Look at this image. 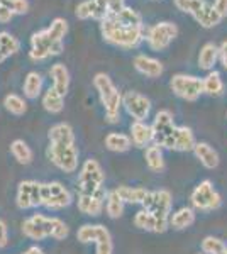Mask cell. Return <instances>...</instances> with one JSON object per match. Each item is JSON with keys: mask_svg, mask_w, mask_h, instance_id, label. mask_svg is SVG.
Segmentation results:
<instances>
[{"mask_svg": "<svg viewBox=\"0 0 227 254\" xmlns=\"http://www.w3.org/2000/svg\"><path fill=\"white\" fill-rule=\"evenodd\" d=\"M48 32H49V34H51L55 39L63 41V39H65V36H67V32H68V22H67L65 19H61V17H56V19L51 22V26L48 27Z\"/></svg>", "mask_w": 227, "mask_h": 254, "instance_id": "obj_40", "label": "cell"}, {"mask_svg": "<svg viewBox=\"0 0 227 254\" xmlns=\"http://www.w3.org/2000/svg\"><path fill=\"white\" fill-rule=\"evenodd\" d=\"M104 182H105V173L100 163L93 158L86 159L80 168V173H78L76 193L78 195L98 193V191L105 190Z\"/></svg>", "mask_w": 227, "mask_h": 254, "instance_id": "obj_5", "label": "cell"}, {"mask_svg": "<svg viewBox=\"0 0 227 254\" xmlns=\"http://www.w3.org/2000/svg\"><path fill=\"white\" fill-rule=\"evenodd\" d=\"M219 61H221L224 69H227V41H224V43L219 46Z\"/></svg>", "mask_w": 227, "mask_h": 254, "instance_id": "obj_45", "label": "cell"}, {"mask_svg": "<svg viewBox=\"0 0 227 254\" xmlns=\"http://www.w3.org/2000/svg\"><path fill=\"white\" fill-rule=\"evenodd\" d=\"M22 234L32 241H44L48 237L63 241L70 236V227L60 217L34 214L22 222Z\"/></svg>", "mask_w": 227, "mask_h": 254, "instance_id": "obj_2", "label": "cell"}, {"mask_svg": "<svg viewBox=\"0 0 227 254\" xmlns=\"http://www.w3.org/2000/svg\"><path fill=\"white\" fill-rule=\"evenodd\" d=\"M197 214L195 208L192 207H180L178 210L171 212L170 219H168V225L175 231H185V229L192 227L195 224Z\"/></svg>", "mask_w": 227, "mask_h": 254, "instance_id": "obj_21", "label": "cell"}, {"mask_svg": "<svg viewBox=\"0 0 227 254\" xmlns=\"http://www.w3.org/2000/svg\"><path fill=\"white\" fill-rule=\"evenodd\" d=\"M144 161L152 173H161L164 170V156L163 149L156 144H151L144 149Z\"/></svg>", "mask_w": 227, "mask_h": 254, "instance_id": "obj_27", "label": "cell"}, {"mask_svg": "<svg viewBox=\"0 0 227 254\" xmlns=\"http://www.w3.org/2000/svg\"><path fill=\"white\" fill-rule=\"evenodd\" d=\"M97 2L102 3V5L109 10V14L110 12H117L119 9L124 7V0H97Z\"/></svg>", "mask_w": 227, "mask_h": 254, "instance_id": "obj_42", "label": "cell"}, {"mask_svg": "<svg viewBox=\"0 0 227 254\" xmlns=\"http://www.w3.org/2000/svg\"><path fill=\"white\" fill-rule=\"evenodd\" d=\"M49 146L48 158L63 173H75L78 170V147L75 142V130L67 122L55 124L48 132Z\"/></svg>", "mask_w": 227, "mask_h": 254, "instance_id": "obj_1", "label": "cell"}, {"mask_svg": "<svg viewBox=\"0 0 227 254\" xmlns=\"http://www.w3.org/2000/svg\"><path fill=\"white\" fill-rule=\"evenodd\" d=\"M110 15L112 19L117 20L119 24H122V26H131V27H143V17L141 14H139L138 10H134L133 7H127L124 5L122 9H119L117 12H110Z\"/></svg>", "mask_w": 227, "mask_h": 254, "instance_id": "obj_25", "label": "cell"}, {"mask_svg": "<svg viewBox=\"0 0 227 254\" xmlns=\"http://www.w3.org/2000/svg\"><path fill=\"white\" fill-rule=\"evenodd\" d=\"M7 58H9V55H7V53H5V51H3V48H2V46H0V64H2V63H3V61H5Z\"/></svg>", "mask_w": 227, "mask_h": 254, "instance_id": "obj_48", "label": "cell"}, {"mask_svg": "<svg viewBox=\"0 0 227 254\" xmlns=\"http://www.w3.org/2000/svg\"><path fill=\"white\" fill-rule=\"evenodd\" d=\"M133 146L136 147H144L154 144V134H152V127L148 122L143 121H133L131 124V134H129Z\"/></svg>", "mask_w": 227, "mask_h": 254, "instance_id": "obj_18", "label": "cell"}, {"mask_svg": "<svg viewBox=\"0 0 227 254\" xmlns=\"http://www.w3.org/2000/svg\"><path fill=\"white\" fill-rule=\"evenodd\" d=\"M202 87H204V93L209 97H221L224 93V81H222L221 73L212 69L207 73L205 78H202Z\"/></svg>", "mask_w": 227, "mask_h": 254, "instance_id": "obj_28", "label": "cell"}, {"mask_svg": "<svg viewBox=\"0 0 227 254\" xmlns=\"http://www.w3.org/2000/svg\"><path fill=\"white\" fill-rule=\"evenodd\" d=\"M199 254H200V253H199ZM202 254H204V253H202Z\"/></svg>", "mask_w": 227, "mask_h": 254, "instance_id": "obj_51", "label": "cell"}, {"mask_svg": "<svg viewBox=\"0 0 227 254\" xmlns=\"http://www.w3.org/2000/svg\"><path fill=\"white\" fill-rule=\"evenodd\" d=\"M144 210L151 212L159 219L168 220L171 215V207H173V196L168 190H154L150 191L148 196L144 198L143 205Z\"/></svg>", "mask_w": 227, "mask_h": 254, "instance_id": "obj_14", "label": "cell"}, {"mask_svg": "<svg viewBox=\"0 0 227 254\" xmlns=\"http://www.w3.org/2000/svg\"><path fill=\"white\" fill-rule=\"evenodd\" d=\"M109 14V10L105 9L102 3H98L97 0H83L76 5L75 15L80 20L86 19H97V20H104Z\"/></svg>", "mask_w": 227, "mask_h": 254, "instance_id": "obj_20", "label": "cell"}, {"mask_svg": "<svg viewBox=\"0 0 227 254\" xmlns=\"http://www.w3.org/2000/svg\"><path fill=\"white\" fill-rule=\"evenodd\" d=\"M170 88L176 97L183 98L187 102H195L199 100L200 95H204L202 78L193 75H185V73H178V75L171 76Z\"/></svg>", "mask_w": 227, "mask_h": 254, "instance_id": "obj_11", "label": "cell"}, {"mask_svg": "<svg viewBox=\"0 0 227 254\" xmlns=\"http://www.w3.org/2000/svg\"><path fill=\"white\" fill-rule=\"evenodd\" d=\"M41 200H43V183L36 182V180H24L19 183L15 203L20 210H31V208L41 207Z\"/></svg>", "mask_w": 227, "mask_h": 254, "instance_id": "obj_13", "label": "cell"}, {"mask_svg": "<svg viewBox=\"0 0 227 254\" xmlns=\"http://www.w3.org/2000/svg\"><path fill=\"white\" fill-rule=\"evenodd\" d=\"M73 195L61 182H48L43 183V200L41 207L48 210H63L72 205Z\"/></svg>", "mask_w": 227, "mask_h": 254, "instance_id": "obj_10", "label": "cell"}, {"mask_svg": "<svg viewBox=\"0 0 227 254\" xmlns=\"http://www.w3.org/2000/svg\"><path fill=\"white\" fill-rule=\"evenodd\" d=\"M93 87L98 92L100 102L104 105L105 119L110 124H117L121 121V109H122V93L114 85L112 78L105 73H97L93 76Z\"/></svg>", "mask_w": 227, "mask_h": 254, "instance_id": "obj_4", "label": "cell"}, {"mask_svg": "<svg viewBox=\"0 0 227 254\" xmlns=\"http://www.w3.org/2000/svg\"><path fill=\"white\" fill-rule=\"evenodd\" d=\"M12 17H14V12H12L9 7L0 5V22H9Z\"/></svg>", "mask_w": 227, "mask_h": 254, "instance_id": "obj_46", "label": "cell"}, {"mask_svg": "<svg viewBox=\"0 0 227 254\" xmlns=\"http://www.w3.org/2000/svg\"><path fill=\"white\" fill-rule=\"evenodd\" d=\"M221 254H227V248H226V249H224V251H222Z\"/></svg>", "mask_w": 227, "mask_h": 254, "instance_id": "obj_50", "label": "cell"}, {"mask_svg": "<svg viewBox=\"0 0 227 254\" xmlns=\"http://www.w3.org/2000/svg\"><path fill=\"white\" fill-rule=\"evenodd\" d=\"M0 46L3 48V51L7 55L12 56L20 49V43L12 34H9V32H0Z\"/></svg>", "mask_w": 227, "mask_h": 254, "instance_id": "obj_39", "label": "cell"}, {"mask_svg": "<svg viewBox=\"0 0 227 254\" xmlns=\"http://www.w3.org/2000/svg\"><path fill=\"white\" fill-rule=\"evenodd\" d=\"M200 248H202V253L204 254H221L227 248V244L221 239V237L207 236V237H204Z\"/></svg>", "mask_w": 227, "mask_h": 254, "instance_id": "obj_37", "label": "cell"}, {"mask_svg": "<svg viewBox=\"0 0 227 254\" xmlns=\"http://www.w3.org/2000/svg\"><path fill=\"white\" fill-rule=\"evenodd\" d=\"M5 7H9V9L15 14H27L29 12V2L27 0H7L5 2Z\"/></svg>", "mask_w": 227, "mask_h": 254, "instance_id": "obj_41", "label": "cell"}, {"mask_svg": "<svg viewBox=\"0 0 227 254\" xmlns=\"http://www.w3.org/2000/svg\"><path fill=\"white\" fill-rule=\"evenodd\" d=\"M175 7L185 14H190L193 19L199 15V12L202 10V7L205 5V0H173Z\"/></svg>", "mask_w": 227, "mask_h": 254, "instance_id": "obj_38", "label": "cell"}, {"mask_svg": "<svg viewBox=\"0 0 227 254\" xmlns=\"http://www.w3.org/2000/svg\"><path fill=\"white\" fill-rule=\"evenodd\" d=\"M124 208H126V203L122 202V198L117 195L115 190H110L109 195H107L105 200V212L110 219H119V217L124 215Z\"/></svg>", "mask_w": 227, "mask_h": 254, "instance_id": "obj_35", "label": "cell"}, {"mask_svg": "<svg viewBox=\"0 0 227 254\" xmlns=\"http://www.w3.org/2000/svg\"><path fill=\"white\" fill-rule=\"evenodd\" d=\"M197 22L200 24L202 27H205V29H210V27H216L221 24L222 17L219 15V12L214 9L212 3L205 2V5L202 7V10L199 12V15L195 17Z\"/></svg>", "mask_w": 227, "mask_h": 254, "instance_id": "obj_34", "label": "cell"}, {"mask_svg": "<svg viewBox=\"0 0 227 254\" xmlns=\"http://www.w3.org/2000/svg\"><path fill=\"white\" fill-rule=\"evenodd\" d=\"M9 244V229H7V224L0 219V249L7 248Z\"/></svg>", "mask_w": 227, "mask_h": 254, "instance_id": "obj_43", "label": "cell"}, {"mask_svg": "<svg viewBox=\"0 0 227 254\" xmlns=\"http://www.w3.org/2000/svg\"><path fill=\"white\" fill-rule=\"evenodd\" d=\"M5 2L7 0H0V5H5Z\"/></svg>", "mask_w": 227, "mask_h": 254, "instance_id": "obj_49", "label": "cell"}, {"mask_svg": "<svg viewBox=\"0 0 227 254\" xmlns=\"http://www.w3.org/2000/svg\"><path fill=\"white\" fill-rule=\"evenodd\" d=\"M3 107L12 116H24L27 112V102L17 93H9L3 98Z\"/></svg>", "mask_w": 227, "mask_h": 254, "instance_id": "obj_36", "label": "cell"}, {"mask_svg": "<svg viewBox=\"0 0 227 254\" xmlns=\"http://www.w3.org/2000/svg\"><path fill=\"white\" fill-rule=\"evenodd\" d=\"M193 154L200 161V165L207 168V170H216L219 163H221L219 153L209 142H197L195 147H193Z\"/></svg>", "mask_w": 227, "mask_h": 254, "instance_id": "obj_22", "label": "cell"}, {"mask_svg": "<svg viewBox=\"0 0 227 254\" xmlns=\"http://www.w3.org/2000/svg\"><path fill=\"white\" fill-rule=\"evenodd\" d=\"M152 134H154V144L161 149H171L175 151V136H176V126L175 119L170 110H159L152 121Z\"/></svg>", "mask_w": 227, "mask_h": 254, "instance_id": "obj_8", "label": "cell"}, {"mask_svg": "<svg viewBox=\"0 0 227 254\" xmlns=\"http://www.w3.org/2000/svg\"><path fill=\"white\" fill-rule=\"evenodd\" d=\"M65 49L63 41L55 39L48 32V29L34 32L31 36V51H29V58L32 61H44L51 56L61 55Z\"/></svg>", "mask_w": 227, "mask_h": 254, "instance_id": "obj_7", "label": "cell"}, {"mask_svg": "<svg viewBox=\"0 0 227 254\" xmlns=\"http://www.w3.org/2000/svg\"><path fill=\"white\" fill-rule=\"evenodd\" d=\"M136 71H139L141 75L148 76V78H158V76L163 75L164 66L159 60L151 58V56L146 55H138L133 61Z\"/></svg>", "mask_w": 227, "mask_h": 254, "instance_id": "obj_19", "label": "cell"}, {"mask_svg": "<svg viewBox=\"0 0 227 254\" xmlns=\"http://www.w3.org/2000/svg\"><path fill=\"white\" fill-rule=\"evenodd\" d=\"M122 107L126 109V112L134 121L146 122V119L150 117L151 112V100L143 93L129 90V92H126L122 95Z\"/></svg>", "mask_w": 227, "mask_h": 254, "instance_id": "obj_15", "label": "cell"}, {"mask_svg": "<svg viewBox=\"0 0 227 254\" xmlns=\"http://www.w3.org/2000/svg\"><path fill=\"white\" fill-rule=\"evenodd\" d=\"M214 9L219 12V15H221L222 19L227 17V0H214Z\"/></svg>", "mask_w": 227, "mask_h": 254, "instance_id": "obj_44", "label": "cell"}, {"mask_svg": "<svg viewBox=\"0 0 227 254\" xmlns=\"http://www.w3.org/2000/svg\"><path fill=\"white\" fill-rule=\"evenodd\" d=\"M197 144V139L193 130L187 126H176V136H175V151L180 153H187V151H193Z\"/></svg>", "mask_w": 227, "mask_h": 254, "instance_id": "obj_26", "label": "cell"}, {"mask_svg": "<svg viewBox=\"0 0 227 254\" xmlns=\"http://www.w3.org/2000/svg\"><path fill=\"white\" fill-rule=\"evenodd\" d=\"M22 90H24V95L29 100L38 98L41 95V92H43V76L38 71H29L26 78H24Z\"/></svg>", "mask_w": 227, "mask_h": 254, "instance_id": "obj_32", "label": "cell"}, {"mask_svg": "<svg viewBox=\"0 0 227 254\" xmlns=\"http://www.w3.org/2000/svg\"><path fill=\"white\" fill-rule=\"evenodd\" d=\"M20 254H44V251L41 248H38V246H31V248H27L26 251Z\"/></svg>", "mask_w": 227, "mask_h": 254, "instance_id": "obj_47", "label": "cell"}, {"mask_svg": "<svg viewBox=\"0 0 227 254\" xmlns=\"http://www.w3.org/2000/svg\"><path fill=\"white\" fill-rule=\"evenodd\" d=\"M100 31L104 39L112 46H119L124 49L138 48L146 38V27H131L122 26L117 20L107 15L104 20H100Z\"/></svg>", "mask_w": 227, "mask_h": 254, "instance_id": "obj_3", "label": "cell"}, {"mask_svg": "<svg viewBox=\"0 0 227 254\" xmlns=\"http://www.w3.org/2000/svg\"><path fill=\"white\" fill-rule=\"evenodd\" d=\"M134 225L139 229V231H146V232H154V234H163L170 225H168V220L159 219L151 212L141 208L139 212H136L134 215Z\"/></svg>", "mask_w": 227, "mask_h": 254, "instance_id": "obj_17", "label": "cell"}, {"mask_svg": "<svg viewBox=\"0 0 227 254\" xmlns=\"http://www.w3.org/2000/svg\"><path fill=\"white\" fill-rule=\"evenodd\" d=\"M10 154L19 165H31L32 159H34V153H32L31 146L24 139H15V141L10 142Z\"/></svg>", "mask_w": 227, "mask_h": 254, "instance_id": "obj_31", "label": "cell"}, {"mask_svg": "<svg viewBox=\"0 0 227 254\" xmlns=\"http://www.w3.org/2000/svg\"><path fill=\"white\" fill-rule=\"evenodd\" d=\"M76 239L81 244L93 243L97 246L95 254H114V241L110 231L102 224H83L76 232Z\"/></svg>", "mask_w": 227, "mask_h": 254, "instance_id": "obj_6", "label": "cell"}, {"mask_svg": "<svg viewBox=\"0 0 227 254\" xmlns=\"http://www.w3.org/2000/svg\"><path fill=\"white\" fill-rule=\"evenodd\" d=\"M190 203H192V208H195V212H214L221 208L222 196L214 188V183L210 180H202L190 193Z\"/></svg>", "mask_w": 227, "mask_h": 254, "instance_id": "obj_9", "label": "cell"}, {"mask_svg": "<svg viewBox=\"0 0 227 254\" xmlns=\"http://www.w3.org/2000/svg\"><path fill=\"white\" fill-rule=\"evenodd\" d=\"M178 36V27L173 22H158L146 29V43L152 51H164Z\"/></svg>", "mask_w": 227, "mask_h": 254, "instance_id": "obj_12", "label": "cell"}, {"mask_svg": "<svg viewBox=\"0 0 227 254\" xmlns=\"http://www.w3.org/2000/svg\"><path fill=\"white\" fill-rule=\"evenodd\" d=\"M107 195H109V191L107 190H102L95 195H78V198H76L78 210H80L83 215L98 217L105 208Z\"/></svg>", "mask_w": 227, "mask_h": 254, "instance_id": "obj_16", "label": "cell"}, {"mask_svg": "<svg viewBox=\"0 0 227 254\" xmlns=\"http://www.w3.org/2000/svg\"><path fill=\"white\" fill-rule=\"evenodd\" d=\"M115 191L122 198L124 203H133V205H143L144 198L150 193V190H146L143 187H129V185L117 187Z\"/></svg>", "mask_w": 227, "mask_h": 254, "instance_id": "obj_24", "label": "cell"}, {"mask_svg": "<svg viewBox=\"0 0 227 254\" xmlns=\"http://www.w3.org/2000/svg\"><path fill=\"white\" fill-rule=\"evenodd\" d=\"M43 107L49 114H60L65 109V95L56 92L53 87H49L43 95Z\"/></svg>", "mask_w": 227, "mask_h": 254, "instance_id": "obj_33", "label": "cell"}, {"mask_svg": "<svg viewBox=\"0 0 227 254\" xmlns=\"http://www.w3.org/2000/svg\"><path fill=\"white\" fill-rule=\"evenodd\" d=\"M105 147L112 153H126V151L131 149L133 146V141L127 134L122 132H109L104 139Z\"/></svg>", "mask_w": 227, "mask_h": 254, "instance_id": "obj_29", "label": "cell"}, {"mask_svg": "<svg viewBox=\"0 0 227 254\" xmlns=\"http://www.w3.org/2000/svg\"><path fill=\"white\" fill-rule=\"evenodd\" d=\"M49 76H51V81H53V88H55L56 92H60L61 95H67L68 88H70V81H72L68 68L65 66L63 63H55L49 68Z\"/></svg>", "mask_w": 227, "mask_h": 254, "instance_id": "obj_23", "label": "cell"}, {"mask_svg": "<svg viewBox=\"0 0 227 254\" xmlns=\"http://www.w3.org/2000/svg\"><path fill=\"white\" fill-rule=\"evenodd\" d=\"M217 60H219V46L214 43H205L199 53V68L205 69V71H212Z\"/></svg>", "mask_w": 227, "mask_h": 254, "instance_id": "obj_30", "label": "cell"}]
</instances>
